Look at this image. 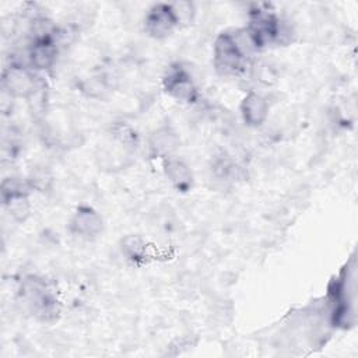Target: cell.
<instances>
[{
  "mask_svg": "<svg viewBox=\"0 0 358 358\" xmlns=\"http://www.w3.org/2000/svg\"><path fill=\"white\" fill-rule=\"evenodd\" d=\"M179 27L171 3H157L145 14L144 29L154 39L168 38Z\"/></svg>",
  "mask_w": 358,
  "mask_h": 358,
  "instance_id": "52a82bcc",
  "label": "cell"
},
{
  "mask_svg": "<svg viewBox=\"0 0 358 358\" xmlns=\"http://www.w3.org/2000/svg\"><path fill=\"white\" fill-rule=\"evenodd\" d=\"M164 175L168 182L175 187L178 192H187L192 189L194 178L190 166L180 158L168 157L164 159L162 164Z\"/></svg>",
  "mask_w": 358,
  "mask_h": 358,
  "instance_id": "8fae6325",
  "label": "cell"
},
{
  "mask_svg": "<svg viewBox=\"0 0 358 358\" xmlns=\"http://www.w3.org/2000/svg\"><path fill=\"white\" fill-rule=\"evenodd\" d=\"M69 229L81 239L96 238L103 229V220L96 210L90 206H80L70 218Z\"/></svg>",
  "mask_w": 358,
  "mask_h": 358,
  "instance_id": "9c48e42d",
  "label": "cell"
},
{
  "mask_svg": "<svg viewBox=\"0 0 358 358\" xmlns=\"http://www.w3.org/2000/svg\"><path fill=\"white\" fill-rule=\"evenodd\" d=\"M112 133H113V137L124 147H137L138 144V136L136 130L126 123L115 124Z\"/></svg>",
  "mask_w": 358,
  "mask_h": 358,
  "instance_id": "2e32d148",
  "label": "cell"
},
{
  "mask_svg": "<svg viewBox=\"0 0 358 358\" xmlns=\"http://www.w3.org/2000/svg\"><path fill=\"white\" fill-rule=\"evenodd\" d=\"M3 207L10 213L11 218L17 222H24L31 211L28 196H15L3 203Z\"/></svg>",
  "mask_w": 358,
  "mask_h": 358,
  "instance_id": "9a60e30c",
  "label": "cell"
},
{
  "mask_svg": "<svg viewBox=\"0 0 358 358\" xmlns=\"http://www.w3.org/2000/svg\"><path fill=\"white\" fill-rule=\"evenodd\" d=\"M246 57L238 48L232 32H221L213 45V64L222 77L238 76L246 66Z\"/></svg>",
  "mask_w": 358,
  "mask_h": 358,
  "instance_id": "277c9868",
  "label": "cell"
},
{
  "mask_svg": "<svg viewBox=\"0 0 358 358\" xmlns=\"http://www.w3.org/2000/svg\"><path fill=\"white\" fill-rule=\"evenodd\" d=\"M171 7L173 10V14L178 20L179 27L192 24L196 15V7L192 1H176L171 3Z\"/></svg>",
  "mask_w": 358,
  "mask_h": 358,
  "instance_id": "e0dca14e",
  "label": "cell"
},
{
  "mask_svg": "<svg viewBox=\"0 0 358 358\" xmlns=\"http://www.w3.org/2000/svg\"><path fill=\"white\" fill-rule=\"evenodd\" d=\"M20 296L28 312L41 322H53L60 313V303L46 284L36 275H27L21 281Z\"/></svg>",
  "mask_w": 358,
  "mask_h": 358,
  "instance_id": "7a4b0ae2",
  "label": "cell"
},
{
  "mask_svg": "<svg viewBox=\"0 0 358 358\" xmlns=\"http://www.w3.org/2000/svg\"><path fill=\"white\" fill-rule=\"evenodd\" d=\"M27 179H28V182H29L32 190L36 189V190H39V192H45V190H48V189L50 187V185H52V176H50V173H49L46 169H43V168H36L35 171L31 172V175H29Z\"/></svg>",
  "mask_w": 358,
  "mask_h": 358,
  "instance_id": "ac0fdd59",
  "label": "cell"
},
{
  "mask_svg": "<svg viewBox=\"0 0 358 358\" xmlns=\"http://www.w3.org/2000/svg\"><path fill=\"white\" fill-rule=\"evenodd\" d=\"M38 78L39 77L27 63L13 62L3 71L1 88L13 98L28 99L41 87Z\"/></svg>",
  "mask_w": 358,
  "mask_h": 358,
  "instance_id": "5b68a950",
  "label": "cell"
},
{
  "mask_svg": "<svg viewBox=\"0 0 358 358\" xmlns=\"http://www.w3.org/2000/svg\"><path fill=\"white\" fill-rule=\"evenodd\" d=\"M32 187L28 179H22L20 176H8L1 182V186H0L1 203L15 196H29Z\"/></svg>",
  "mask_w": 358,
  "mask_h": 358,
  "instance_id": "5bb4252c",
  "label": "cell"
},
{
  "mask_svg": "<svg viewBox=\"0 0 358 358\" xmlns=\"http://www.w3.org/2000/svg\"><path fill=\"white\" fill-rule=\"evenodd\" d=\"M253 39L257 50L273 43L282 42L284 27L277 14L266 4H255L249 11V22L245 27Z\"/></svg>",
  "mask_w": 358,
  "mask_h": 358,
  "instance_id": "3957f363",
  "label": "cell"
},
{
  "mask_svg": "<svg viewBox=\"0 0 358 358\" xmlns=\"http://www.w3.org/2000/svg\"><path fill=\"white\" fill-rule=\"evenodd\" d=\"M120 252L122 255L131 263L138 264L143 263L147 257V243L140 235H126L120 241Z\"/></svg>",
  "mask_w": 358,
  "mask_h": 358,
  "instance_id": "4fadbf2b",
  "label": "cell"
},
{
  "mask_svg": "<svg viewBox=\"0 0 358 358\" xmlns=\"http://www.w3.org/2000/svg\"><path fill=\"white\" fill-rule=\"evenodd\" d=\"M268 102L267 99L255 91L248 92L241 102V115L243 122L250 127L262 126L268 116Z\"/></svg>",
  "mask_w": 358,
  "mask_h": 358,
  "instance_id": "30bf717a",
  "label": "cell"
},
{
  "mask_svg": "<svg viewBox=\"0 0 358 358\" xmlns=\"http://www.w3.org/2000/svg\"><path fill=\"white\" fill-rule=\"evenodd\" d=\"M162 85L165 92L180 103H196L199 99V88L190 73L180 64H172L164 74Z\"/></svg>",
  "mask_w": 358,
  "mask_h": 358,
  "instance_id": "8992f818",
  "label": "cell"
},
{
  "mask_svg": "<svg viewBox=\"0 0 358 358\" xmlns=\"http://www.w3.org/2000/svg\"><path fill=\"white\" fill-rule=\"evenodd\" d=\"M354 268H344L330 284L327 302L330 322L334 327L347 329L354 324Z\"/></svg>",
  "mask_w": 358,
  "mask_h": 358,
  "instance_id": "6da1fadb",
  "label": "cell"
},
{
  "mask_svg": "<svg viewBox=\"0 0 358 358\" xmlns=\"http://www.w3.org/2000/svg\"><path fill=\"white\" fill-rule=\"evenodd\" d=\"M179 147V137L169 127H161L155 130L148 140V148L152 157L168 158L172 157L175 150Z\"/></svg>",
  "mask_w": 358,
  "mask_h": 358,
  "instance_id": "7c38bea8",
  "label": "cell"
},
{
  "mask_svg": "<svg viewBox=\"0 0 358 358\" xmlns=\"http://www.w3.org/2000/svg\"><path fill=\"white\" fill-rule=\"evenodd\" d=\"M59 55V43L56 38H43V39H29L27 48V64L34 71H46L50 70Z\"/></svg>",
  "mask_w": 358,
  "mask_h": 358,
  "instance_id": "ba28073f",
  "label": "cell"
}]
</instances>
